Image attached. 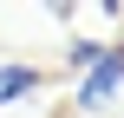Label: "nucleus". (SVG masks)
Returning <instances> with one entry per match:
<instances>
[{"label": "nucleus", "instance_id": "nucleus-4", "mask_svg": "<svg viewBox=\"0 0 124 118\" xmlns=\"http://www.w3.org/2000/svg\"><path fill=\"white\" fill-rule=\"evenodd\" d=\"M111 59H118V66H124V39H111Z\"/></svg>", "mask_w": 124, "mask_h": 118}, {"label": "nucleus", "instance_id": "nucleus-3", "mask_svg": "<svg viewBox=\"0 0 124 118\" xmlns=\"http://www.w3.org/2000/svg\"><path fill=\"white\" fill-rule=\"evenodd\" d=\"M105 53H111V39H72V46H65V72H78V79H85Z\"/></svg>", "mask_w": 124, "mask_h": 118}, {"label": "nucleus", "instance_id": "nucleus-2", "mask_svg": "<svg viewBox=\"0 0 124 118\" xmlns=\"http://www.w3.org/2000/svg\"><path fill=\"white\" fill-rule=\"evenodd\" d=\"M33 92H46V72L26 66V59H7V66H0V112H7V105H26Z\"/></svg>", "mask_w": 124, "mask_h": 118}, {"label": "nucleus", "instance_id": "nucleus-1", "mask_svg": "<svg viewBox=\"0 0 124 118\" xmlns=\"http://www.w3.org/2000/svg\"><path fill=\"white\" fill-rule=\"evenodd\" d=\"M118 99H124V66L111 59V53H105V59H98V66H92L85 79H78L72 105H78V112H111Z\"/></svg>", "mask_w": 124, "mask_h": 118}]
</instances>
